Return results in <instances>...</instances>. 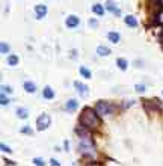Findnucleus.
<instances>
[{"label":"nucleus","instance_id":"nucleus-1","mask_svg":"<svg viewBox=\"0 0 163 166\" xmlns=\"http://www.w3.org/2000/svg\"><path fill=\"white\" fill-rule=\"evenodd\" d=\"M97 110L91 109V107H85L83 112L80 113V124L85 125L89 130H95L100 125V119H98V113H95Z\"/></svg>","mask_w":163,"mask_h":166},{"label":"nucleus","instance_id":"nucleus-2","mask_svg":"<svg viewBox=\"0 0 163 166\" xmlns=\"http://www.w3.org/2000/svg\"><path fill=\"white\" fill-rule=\"evenodd\" d=\"M79 148H80V153L85 156H95V147H94L91 137H82Z\"/></svg>","mask_w":163,"mask_h":166},{"label":"nucleus","instance_id":"nucleus-3","mask_svg":"<svg viewBox=\"0 0 163 166\" xmlns=\"http://www.w3.org/2000/svg\"><path fill=\"white\" fill-rule=\"evenodd\" d=\"M113 106L110 104V103H107V101H98L97 104H95V110H97V113L100 115V116H106V115H110L112 112H113Z\"/></svg>","mask_w":163,"mask_h":166},{"label":"nucleus","instance_id":"nucleus-4","mask_svg":"<svg viewBox=\"0 0 163 166\" xmlns=\"http://www.w3.org/2000/svg\"><path fill=\"white\" fill-rule=\"evenodd\" d=\"M51 124V119H50V116L47 115V113H42L38 116V119H36V128L40 130V131H44V130H47L48 127Z\"/></svg>","mask_w":163,"mask_h":166},{"label":"nucleus","instance_id":"nucleus-5","mask_svg":"<svg viewBox=\"0 0 163 166\" xmlns=\"http://www.w3.org/2000/svg\"><path fill=\"white\" fill-rule=\"evenodd\" d=\"M79 24H80V20H79V17H77V15H68V17H67V20H65V26H67L68 29L77 27Z\"/></svg>","mask_w":163,"mask_h":166},{"label":"nucleus","instance_id":"nucleus-6","mask_svg":"<svg viewBox=\"0 0 163 166\" xmlns=\"http://www.w3.org/2000/svg\"><path fill=\"white\" fill-rule=\"evenodd\" d=\"M106 8H107V11H109V12H113L116 17H120V15H121V9H120V8H116V5H115V2H113V0H107Z\"/></svg>","mask_w":163,"mask_h":166},{"label":"nucleus","instance_id":"nucleus-7","mask_svg":"<svg viewBox=\"0 0 163 166\" xmlns=\"http://www.w3.org/2000/svg\"><path fill=\"white\" fill-rule=\"evenodd\" d=\"M74 86L77 88V92H79L80 97H88V94H89V88H88L86 85H83V83H80V82H76L74 83Z\"/></svg>","mask_w":163,"mask_h":166},{"label":"nucleus","instance_id":"nucleus-8","mask_svg":"<svg viewBox=\"0 0 163 166\" xmlns=\"http://www.w3.org/2000/svg\"><path fill=\"white\" fill-rule=\"evenodd\" d=\"M47 12H48V9H47V6H45V5H36V6H35V14H36V18H44V17L47 15Z\"/></svg>","mask_w":163,"mask_h":166},{"label":"nucleus","instance_id":"nucleus-9","mask_svg":"<svg viewBox=\"0 0 163 166\" xmlns=\"http://www.w3.org/2000/svg\"><path fill=\"white\" fill-rule=\"evenodd\" d=\"M77 107H79V103H77V100L71 98V100H68V101H67V106H65V109H67L68 112H74V110H77Z\"/></svg>","mask_w":163,"mask_h":166},{"label":"nucleus","instance_id":"nucleus-10","mask_svg":"<svg viewBox=\"0 0 163 166\" xmlns=\"http://www.w3.org/2000/svg\"><path fill=\"white\" fill-rule=\"evenodd\" d=\"M88 130H89V128H86L85 125H79V127L76 128V133H77V134L80 136V139H82V137H91V136H89V131H88Z\"/></svg>","mask_w":163,"mask_h":166},{"label":"nucleus","instance_id":"nucleus-11","mask_svg":"<svg viewBox=\"0 0 163 166\" xmlns=\"http://www.w3.org/2000/svg\"><path fill=\"white\" fill-rule=\"evenodd\" d=\"M42 95H44V98H47V100H53V98H54V92H53V89H51L50 86H45V88H44Z\"/></svg>","mask_w":163,"mask_h":166},{"label":"nucleus","instance_id":"nucleus-12","mask_svg":"<svg viewBox=\"0 0 163 166\" xmlns=\"http://www.w3.org/2000/svg\"><path fill=\"white\" fill-rule=\"evenodd\" d=\"M107 38H109V41H112L113 44L121 41V35H120L118 32H109V33H107Z\"/></svg>","mask_w":163,"mask_h":166},{"label":"nucleus","instance_id":"nucleus-13","mask_svg":"<svg viewBox=\"0 0 163 166\" xmlns=\"http://www.w3.org/2000/svg\"><path fill=\"white\" fill-rule=\"evenodd\" d=\"M124 20H125V24L130 26V27H136V26H137V20H136L133 15H127Z\"/></svg>","mask_w":163,"mask_h":166},{"label":"nucleus","instance_id":"nucleus-14","mask_svg":"<svg viewBox=\"0 0 163 166\" xmlns=\"http://www.w3.org/2000/svg\"><path fill=\"white\" fill-rule=\"evenodd\" d=\"M17 116H18L20 119H26V118L29 116V110L24 109V107H18V109H17Z\"/></svg>","mask_w":163,"mask_h":166},{"label":"nucleus","instance_id":"nucleus-15","mask_svg":"<svg viewBox=\"0 0 163 166\" xmlns=\"http://www.w3.org/2000/svg\"><path fill=\"white\" fill-rule=\"evenodd\" d=\"M97 53H98V56H109L110 54V48H107V47H104V45H100L98 48H97Z\"/></svg>","mask_w":163,"mask_h":166},{"label":"nucleus","instance_id":"nucleus-16","mask_svg":"<svg viewBox=\"0 0 163 166\" xmlns=\"http://www.w3.org/2000/svg\"><path fill=\"white\" fill-rule=\"evenodd\" d=\"M24 89L29 94H33V92H36V85L33 82H24Z\"/></svg>","mask_w":163,"mask_h":166},{"label":"nucleus","instance_id":"nucleus-17","mask_svg":"<svg viewBox=\"0 0 163 166\" xmlns=\"http://www.w3.org/2000/svg\"><path fill=\"white\" fill-rule=\"evenodd\" d=\"M116 65H118V68H120V70L125 71V70H127V67H128V62H127L125 59H122V57H118V61H116Z\"/></svg>","mask_w":163,"mask_h":166},{"label":"nucleus","instance_id":"nucleus-18","mask_svg":"<svg viewBox=\"0 0 163 166\" xmlns=\"http://www.w3.org/2000/svg\"><path fill=\"white\" fill-rule=\"evenodd\" d=\"M92 11H94L97 15H100V17L104 15V8H103L101 5H94V6H92Z\"/></svg>","mask_w":163,"mask_h":166},{"label":"nucleus","instance_id":"nucleus-19","mask_svg":"<svg viewBox=\"0 0 163 166\" xmlns=\"http://www.w3.org/2000/svg\"><path fill=\"white\" fill-rule=\"evenodd\" d=\"M80 74L85 79H91V77H92V73H91L86 67H80Z\"/></svg>","mask_w":163,"mask_h":166},{"label":"nucleus","instance_id":"nucleus-20","mask_svg":"<svg viewBox=\"0 0 163 166\" xmlns=\"http://www.w3.org/2000/svg\"><path fill=\"white\" fill-rule=\"evenodd\" d=\"M8 64H9L11 67H15V65L18 64V56H15V54H11V56L8 57Z\"/></svg>","mask_w":163,"mask_h":166},{"label":"nucleus","instance_id":"nucleus-21","mask_svg":"<svg viewBox=\"0 0 163 166\" xmlns=\"http://www.w3.org/2000/svg\"><path fill=\"white\" fill-rule=\"evenodd\" d=\"M0 50H2L3 54H6V53H9V45H8L6 42H2V44H0Z\"/></svg>","mask_w":163,"mask_h":166},{"label":"nucleus","instance_id":"nucleus-22","mask_svg":"<svg viewBox=\"0 0 163 166\" xmlns=\"http://www.w3.org/2000/svg\"><path fill=\"white\" fill-rule=\"evenodd\" d=\"M2 91H3L5 94H12V92H14L12 86H8V85H3V86H2Z\"/></svg>","mask_w":163,"mask_h":166},{"label":"nucleus","instance_id":"nucleus-23","mask_svg":"<svg viewBox=\"0 0 163 166\" xmlns=\"http://www.w3.org/2000/svg\"><path fill=\"white\" fill-rule=\"evenodd\" d=\"M134 89H136V92H139V94H142V92H145V85H136L134 86Z\"/></svg>","mask_w":163,"mask_h":166},{"label":"nucleus","instance_id":"nucleus-24","mask_svg":"<svg viewBox=\"0 0 163 166\" xmlns=\"http://www.w3.org/2000/svg\"><path fill=\"white\" fill-rule=\"evenodd\" d=\"M0 100H2V104H3V106H6V104L9 103V100H8V97L5 95V92L0 94Z\"/></svg>","mask_w":163,"mask_h":166},{"label":"nucleus","instance_id":"nucleus-25","mask_svg":"<svg viewBox=\"0 0 163 166\" xmlns=\"http://www.w3.org/2000/svg\"><path fill=\"white\" fill-rule=\"evenodd\" d=\"M0 148H2L3 153H12V150H11L8 145H5V144H0Z\"/></svg>","mask_w":163,"mask_h":166},{"label":"nucleus","instance_id":"nucleus-26","mask_svg":"<svg viewBox=\"0 0 163 166\" xmlns=\"http://www.w3.org/2000/svg\"><path fill=\"white\" fill-rule=\"evenodd\" d=\"M89 26H91L92 29H95V27H98V21L92 18V20H89Z\"/></svg>","mask_w":163,"mask_h":166},{"label":"nucleus","instance_id":"nucleus-27","mask_svg":"<svg viewBox=\"0 0 163 166\" xmlns=\"http://www.w3.org/2000/svg\"><path fill=\"white\" fill-rule=\"evenodd\" d=\"M33 165L42 166V165H44V160H42V159H40V157H36V159H33Z\"/></svg>","mask_w":163,"mask_h":166},{"label":"nucleus","instance_id":"nucleus-28","mask_svg":"<svg viewBox=\"0 0 163 166\" xmlns=\"http://www.w3.org/2000/svg\"><path fill=\"white\" fill-rule=\"evenodd\" d=\"M21 131H23V133H27V134H32V130H30L29 127H24V128H21Z\"/></svg>","mask_w":163,"mask_h":166},{"label":"nucleus","instance_id":"nucleus-29","mask_svg":"<svg viewBox=\"0 0 163 166\" xmlns=\"http://www.w3.org/2000/svg\"><path fill=\"white\" fill-rule=\"evenodd\" d=\"M50 163H51L53 166H59V165H61V163H59V162H57L56 159H51V160H50Z\"/></svg>","mask_w":163,"mask_h":166},{"label":"nucleus","instance_id":"nucleus-30","mask_svg":"<svg viewBox=\"0 0 163 166\" xmlns=\"http://www.w3.org/2000/svg\"><path fill=\"white\" fill-rule=\"evenodd\" d=\"M3 162H5L6 165H15V162H11V160H6V159H5Z\"/></svg>","mask_w":163,"mask_h":166}]
</instances>
